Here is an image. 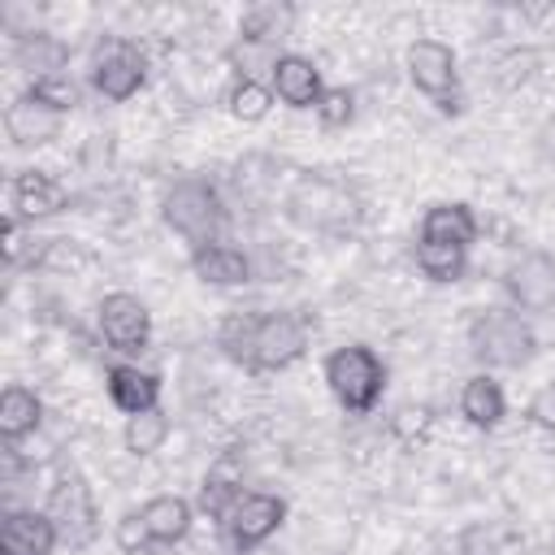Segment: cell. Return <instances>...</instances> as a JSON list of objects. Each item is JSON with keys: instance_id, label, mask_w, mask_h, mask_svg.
Wrapping results in <instances>:
<instances>
[{"instance_id": "cell-20", "label": "cell", "mask_w": 555, "mask_h": 555, "mask_svg": "<svg viewBox=\"0 0 555 555\" xmlns=\"http://www.w3.org/2000/svg\"><path fill=\"white\" fill-rule=\"evenodd\" d=\"M460 416L473 425V429H499L503 416H507V395L499 386L494 373H473L464 386H460Z\"/></svg>"}, {"instance_id": "cell-33", "label": "cell", "mask_w": 555, "mask_h": 555, "mask_svg": "<svg viewBox=\"0 0 555 555\" xmlns=\"http://www.w3.org/2000/svg\"><path fill=\"white\" fill-rule=\"evenodd\" d=\"M529 421H538V425H555V382H546V386L529 399Z\"/></svg>"}, {"instance_id": "cell-27", "label": "cell", "mask_w": 555, "mask_h": 555, "mask_svg": "<svg viewBox=\"0 0 555 555\" xmlns=\"http://www.w3.org/2000/svg\"><path fill=\"white\" fill-rule=\"evenodd\" d=\"M273 104H278V100H273V87H269V82H243V78H234L230 91H225V108H230V117L243 121V126L264 121Z\"/></svg>"}, {"instance_id": "cell-5", "label": "cell", "mask_w": 555, "mask_h": 555, "mask_svg": "<svg viewBox=\"0 0 555 555\" xmlns=\"http://www.w3.org/2000/svg\"><path fill=\"white\" fill-rule=\"evenodd\" d=\"M468 351L481 364V373L494 369H525L538 356V330L516 308H486L468 325Z\"/></svg>"}, {"instance_id": "cell-16", "label": "cell", "mask_w": 555, "mask_h": 555, "mask_svg": "<svg viewBox=\"0 0 555 555\" xmlns=\"http://www.w3.org/2000/svg\"><path fill=\"white\" fill-rule=\"evenodd\" d=\"M104 390H108L113 408L126 412V416H139V412L160 408V377H156L152 369H143L139 360H117V364H108Z\"/></svg>"}, {"instance_id": "cell-29", "label": "cell", "mask_w": 555, "mask_h": 555, "mask_svg": "<svg viewBox=\"0 0 555 555\" xmlns=\"http://www.w3.org/2000/svg\"><path fill=\"white\" fill-rule=\"evenodd\" d=\"M312 113L325 130H347L356 121V91L351 87H325V95L317 100Z\"/></svg>"}, {"instance_id": "cell-24", "label": "cell", "mask_w": 555, "mask_h": 555, "mask_svg": "<svg viewBox=\"0 0 555 555\" xmlns=\"http://www.w3.org/2000/svg\"><path fill=\"white\" fill-rule=\"evenodd\" d=\"M278 56H282V48L260 43V39H243V35L225 48V65H230L234 78H243V82H269L273 69H278Z\"/></svg>"}, {"instance_id": "cell-17", "label": "cell", "mask_w": 555, "mask_h": 555, "mask_svg": "<svg viewBox=\"0 0 555 555\" xmlns=\"http://www.w3.org/2000/svg\"><path fill=\"white\" fill-rule=\"evenodd\" d=\"M191 273L204 282V286H247L256 278V260L234 247V243H208V247H195L191 251Z\"/></svg>"}, {"instance_id": "cell-7", "label": "cell", "mask_w": 555, "mask_h": 555, "mask_svg": "<svg viewBox=\"0 0 555 555\" xmlns=\"http://www.w3.org/2000/svg\"><path fill=\"white\" fill-rule=\"evenodd\" d=\"M403 69H408V82L438 104V113H460V61H455V48L442 43V39H412L408 52H403Z\"/></svg>"}, {"instance_id": "cell-25", "label": "cell", "mask_w": 555, "mask_h": 555, "mask_svg": "<svg viewBox=\"0 0 555 555\" xmlns=\"http://www.w3.org/2000/svg\"><path fill=\"white\" fill-rule=\"evenodd\" d=\"M412 260H416L421 278H429V282H438V286L460 282V278L468 273V251H460V247H442V243H421V238H416Z\"/></svg>"}, {"instance_id": "cell-13", "label": "cell", "mask_w": 555, "mask_h": 555, "mask_svg": "<svg viewBox=\"0 0 555 555\" xmlns=\"http://www.w3.org/2000/svg\"><path fill=\"white\" fill-rule=\"evenodd\" d=\"M61 533L43 507H9L0 516V555H52Z\"/></svg>"}, {"instance_id": "cell-35", "label": "cell", "mask_w": 555, "mask_h": 555, "mask_svg": "<svg viewBox=\"0 0 555 555\" xmlns=\"http://www.w3.org/2000/svg\"><path fill=\"white\" fill-rule=\"evenodd\" d=\"M234 555H286V551H278L273 542H260V546H243V551H234Z\"/></svg>"}, {"instance_id": "cell-21", "label": "cell", "mask_w": 555, "mask_h": 555, "mask_svg": "<svg viewBox=\"0 0 555 555\" xmlns=\"http://www.w3.org/2000/svg\"><path fill=\"white\" fill-rule=\"evenodd\" d=\"M13 61H17V69L30 74V82H39V78L65 74V65H69V43L56 39V35H48V30H22L17 43H13Z\"/></svg>"}, {"instance_id": "cell-2", "label": "cell", "mask_w": 555, "mask_h": 555, "mask_svg": "<svg viewBox=\"0 0 555 555\" xmlns=\"http://www.w3.org/2000/svg\"><path fill=\"white\" fill-rule=\"evenodd\" d=\"M160 221H165L169 234H178L195 251V247L221 243L230 212H225V199H221L217 182H208V178H178L160 195Z\"/></svg>"}, {"instance_id": "cell-32", "label": "cell", "mask_w": 555, "mask_h": 555, "mask_svg": "<svg viewBox=\"0 0 555 555\" xmlns=\"http://www.w3.org/2000/svg\"><path fill=\"white\" fill-rule=\"evenodd\" d=\"M455 555H499V538L486 525H468L455 538Z\"/></svg>"}, {"instance_id": "cell-22", "label": "cell", "mask_w": 555, "mask_h": 555, "mask_svg": "<svg viewBox=\"0 0 555 555\" xmlns=\"http://www.w3.org/2000/svg\"><path fill=\"white\" fill-rule=\"evenodd\" d=\"M39 425H43V399H39L30 386H22V382L4 386V395H0V438H4L9 447H17V442L30 438Z\"/></svg>"}, {"instance_id": "cell-30", "label": "cell", "mask_w": 555, "mask_h": 555, "mask_svg": "<svg viewBox=\"0 0 555 555\" xmlns=\"http://www.w3.org/2000/svg\"><path fill=\"white\" fill-rule=\"evenodd\" d=\"M91 256L74 243V238H48L39 251H35V264L48 269V273H69V269H82Z\"/></svg>"}, {"instance_id": "cell-31", "label": "cell", "mask_w": 555, "mask_h": 555, "mask_svg": "<svg viewBox=\"0 0 555 555\" xmlns=\"http://www.w3.org/2000/svg\"><path fill=\"white\" fill-rule=\"evenodd\" d=\"M113 538H117V551H134V546H156V542H152V533H147V525H143V516H139V507H134V512H126V516L117 520Z\"/></svg>"}, {"instance_id": "cell-37", "label": "cell", "mask_w": 555, "mask_h": 555, "mask_svg": "<svg viewBox=\"0 0 555 555\" xmlns=\"http://www.w3.org/2000/svg\"><path fill=\"white\" fill-rule=\"evenodd\" d=\"M551 555H555V551H551Z\"/></svg>"}, {"instance_id": "cell-14", "label": "cell", "mask_w": 555, "mask_h": 555, "mask_svg": "<svg viewBox=\"0 0 555 555\" xmlns=\"http://www.w3.org/2000/svg\"><path fill=\"white\" fill-rule=\"evenodd\" d=\"M269 87H273V100L286 104V108H295V113L317 108V100L325 95V78L317 69V61L304 56V52H282Z\"/></svg>"}, {"instance_id": "cell-3", "label": "cell", "mask_w": 555, "mask_h": 555, "mask_svg": "<svg viewBox=\"0 0 555 555\" xmlns=\"http://www.w3.org/2000/svg\"><path fill=\"white\" fill-rule=\"evenodd\" d=\"M360 217V199L343 178L299 173L286 191V221L308 234H343Z\"/></svg>"}, {"instance_id": "cell-11", "label": "cell", "mask_w": 555, "mask_h": 555, "mask_svg": "<svg viewBox=\"0 0 555 555\" xmlns=\"http://www.w3.org/2000/svg\"><path fill=\"white\" fill-rule=\"evenodd\" d=\"M503 291L516 312H551L555 308V256L520 251L503 269Z\"/></svg>"}, {"instance_id": "cell-23", "label": "cell", "mask_w": 555, "mask_h": 555, "mask_svg": "<svg viewBox=\"0 0 555 555\" xmlns=\"http://www.w3.org/2000/svg\"><path fill=\"white\" fill-rule=\"evenodd\" d=\"M291 26H295V4H286V0H256L238 17L243 39H260V43H273V48L291 35Z\"/></svg>"}, {"instance_id": "cell-10", "label": "cell", "mask_w": 555, "mask_h": 555, "mask_svg": "<svg viewBox=\"0 0 555 555\" xmlns=\"http://www.w3.org/2000/svg\"><path fill=\"white\" fill-rule=\"evenodd\" d=\"M221 533L234 551L243 546H260V542H273V533L286 525V499L273 494V490H238L234 503L221 512Z\"/></svg>"}, {"instance_id": "cell-1", "label": "cell", "mask_w": 555, "mask_h": 555, "mask_svg": "<svg viewBox=\"0 0 555 555\" xmlns=\"http://www.w3.org/2000/svg\"><path fill=\"white\" fill-rule=\"evenodd\" d=\"M312 325L299 312H230L217 347L247 373H282L308 356Z\"/></svg>"}, {"instance_id": "cell-36", "label": "cell", "mask_w": 555, "mask_h": 555, "mask_svg": "<svg viewBox=\"0 0 555 555\" xmlns=\"http://www.w3.org/2000/svg\"><path fill=\"white\" fill-rule=\"evenodd\" d=\"M121 555H156V546H134V551H121Z\"/></svg>"}, {"instance_id": "cell-4", "label": "cell", "mask_w": 555, "mask_h": 555, "mask_svg": "<svg viewBox=\"0 0 555 555\" xmlns=\"http://www.w3.org/2000/svg\"><path fill=\"white\" fill-rule=\"evenodd\" d=\"M321 377L347 416H369L386 395V360L369 343H343L325 356Z\"/></svg>"}, {"instance_id": "cell-19", "label": "cell", "mask_w": 555, "mask_h": 555, "mask_svg": "<svg viewBox=\"0 0 555 555\" xmlns=\"http://www.w3.org/2000/svg\"><path fill=\"white\" fill-rule=\"evenodd\" d=\"M195 503L191 499H182V494H152L143 507H139V516H143V525H147V533H152V542L156 546H178V542H186V533H191V525H195Z\"/></svg>"}, {"instance_id": "cell-6", "label": "cell", "mask_w": 555, "mask_h": 555, "mask_svg": "<svg viewBox=\"0 0 555 555\" xmlns=\"http://www.w3.org/2000/svg\"><path fill=\"white\" fill-rule=\"evenodd\" d=\"M43 512L52 516V525H56V533H61V546H69V551H87V546L100 538L95 490H91L87 473H78L74 464L61 468V477L52 481Z\"/></svg>"}, {"instance_id": "cell-8", "label": "cell", "mask_w": 555, "mask_h": 555, "mask_svg": "<svg viewBox=\"0 0 555 555\" xmlns=\"http://www.w3.org/2000/svg\"><path fill=\"white\" fill-rule=\"evenodd\" d=\"M87 82L100 100L108 104H126L147 87V56L134 39H100L87 65Z\"/></svg>"}, {"instance_id": "cell-28", "label": "cell", "mask_w": 555, "mask_h": 555, "mask_svg": "<svg viewBox=\"0 0 555 555\" xmlns=\"http://www.w3.org/2000/svg\"><path fill=\"white\" fill-rule=\"evenodd\" d=\"M26 95H35L39 104H48L52 113H74L82 104V87L69 78V74H52V78H39V82H26Z\"/></svg>"}, {"instance_id": "cell-15", "label": "cell", "mask_w": 555, "mask_h": 555, "mask_svg": "<svg viewBox=\"0 0 555 555\" xmlns=\"http://www.w3.org/2000/svg\"><path fill=\"white\" fill-rule=\"evenodd\" d=\"M477 234H481V221L464 199L429 204L421 212V230H416L421 243H442V247H460V251H473Z\"/></svg>"}, {"instance_id": "cell-26", "label": "cell", "mask_w": 555, "mask_h": 555, "mask_svg": "<svg viewBox=\"0 0 555 555\" xmlns=\"http://www.w3.org/2000/svg\"><path fill=\"white\" fill-rule=\"evenodd\" d=\"M165 438H169V416H165L160 408H152V412H139V416H126L121 442H126V451H130L134 460H147V455H156V451L165 447Z\"/></svg>"}, {"instance_id": "cell-12", "label": "cell", "mask_w": 555, "mask_h": 555, "mask_svg": "<svg viewBox=\"0 0 555 555\" xmlns=\"http://www.w3.org/2000/svg\"><path fill=\"white\" fill-rule=\"evenodd\" d=\"M65 204H69V191L43 169H17L9 182V217H17L22 225L48 221L65 212Z\"/></svg>"}, {"instance_id": "cell-34", "label": "cell", "mask_w": 555, "mask_h": 555, "mask_svg": "<svg viewBox=\"0 0 555 555\" xmlns=\"http://www.w3.org/2000/svg\"><path fill=\"white\" fill-rule=\"evenodd\" d=\"M22 230H26V225H22L17 217H4V260H9V264L22 260Z\"/></svg>"}, {"instance_id": "cell-9", "label": "cell", "mask_w": 555, "mask_h": 555, "mask_svg": "<svg viewBox=\"0 0 555 555\" xmlns=\"http://www.w3.org/2000/svg\"><path fill=\"white\" fill-rule=\"evenodd\" d=\"M95 330L108 351L134 360L152 347V312L134 291H108L95 304Z\"/></svg>"}, {"instance_id": "cell-18", "label": "cell", "mask_w": 555, "mask_h": 555, "mask_svg": "<svg viewBox=\"0 0 555 555\" xmlns=\"http://www.w3.org/2000/svg\"><path fill=\"white\" fill-rule=\"evenodd\" d=\"M4 134L13 147H43L61 134V113H52L48 104H39L35 95H17L9 108H4Z\"/></svg>"}]
</instances>
